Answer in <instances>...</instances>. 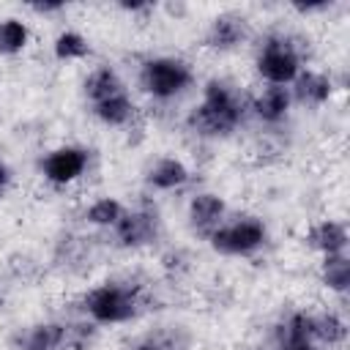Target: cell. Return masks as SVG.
Masks as SVG:
<instances>
[{
    "mask_svg": "<svg viewBox=\"0 0 350 350\" xmlns=\"http://www.w3.org/2000/svg\"><path fill=\"white\" fill-rule=\"evenodd\" d=\"M186 219L194 232L208 238L227 219V202L216 191H197V194H191V200L186 205Z\"/></svg>",
    "mask_w": 350,
    "mask_h": 350,
    "instance_id": "11",
    "label": "cell"
},
{
    "mask_svg": "<svg viewBox=\"0 0 350 350\" xmlns=\"http://www.w3.org/2000/svg\"><path fill=\"white\" fill-rule=\"evenodd\" d=\"M254 68L265 85H284L290 88L293 79L304 71V55L293 36L287 33H268L254 55Z\"/></svg>",
    "mask_w": 350,
    "mask_h": 350,
    "instance_id": "4",
    "label": "cell"
},
{
    "mask_svg": "<svg viewBox=\"0 0 350 350\" xmlns=\"http://www.w3.org/2000/svg\"><path fill=\"white\" fill-rule=\"evenodd\" d=\"M36 14H60V11H66V5L63 3H36V5H30Z\"/></svg>",
    "mask_w": 350,
    "mask_h": 350,
    "instance_id": "25",
    "label": "cell"
},
{
    "mask_svg": "<svg viewBox=\"0 0 350 350\" xmlns=\"http://www.w3.org/2000/svg\"><path fill=\"white\" fill-rule=\"evenodd\" d=\"M320 284L334 295H345L350 290V257H347V252L325 254L320 260Z\"/></svg>",
    "mask_w": 350,
    "mask_h": 350,
    "instance_id": "19",
    "label": "cell"
},
{
    "mask_svg": "<svg viewBox=\"0 0 350 350\" xmlns=\"http://www.w3.org/2000/svg\"><path fill=\"white\" fill-rule=\"evenodd\" d=\"M334 90H336V85H334L331 74L317 71V68H304L290 85L293 104H301V107H309V109L325 107L334 98Z\"/></svg>",
    "mask_w": 350,
    "mask_h": 350,
    "instance_id": "9",
    "label": "cell"
},
{
    "mask_svg": "<svg viewBox=\"0 0 350 350\" xmlns=\"http://www.w3.org/2000/svg\"><path fill=\"white\" fill-rule=\"evenodd\" d=\"M208 246L224 257H252L268 243V227L257 216H235L221 221L208 238Z\"/></svg>",
    "mask_w": 350,
    "mask_h": 350,
    "instance_id": "5",
    "label": "cell"
},
{
    "mask_svg": "<svg viewBox=\"0 0 350 350\" xmlns=\"http://www.w3.org/2000/svg\"><path fill=\"white\" fill-rule=\"evenodd\" d=\"M137 82L145 96L153 101H175L180 98L191 85H194V68L189 60L175 57V55H153L139 63Z\"/></svg>",
    "mask_w": 350,
    "mask_h": 350,
    "instance_id": "3",
    "label": "cell"
},
{
    "mask_svg": "<svg viewBox=\"0 0 350 350\" xmlns=\"http://www.w3.org/2000/svg\"><path fill=\"white\" fill-rule=\"evenodd\" d=\"M98 325H93L88 317L79 320H66V350H90L96 342Z\"/></svg>",
    "mask_w": 350,
    "mask_h": 350,
    "instance_id": "23",
    "label": "cell"
},
{
    "mask_svg": "<svg viewBox=\"0 0 350 350\" xmlns=\"http://www.w3.org/2000/svg\"><path fill=\"white\" fill-rule=\"evenodd\" d=\"M191 180V170L178 156H159L145 170V183L153 191H178Z\"/></svg>",
    "mask_w": 350,
    "mask_h": 350,
    "instance_id": "15",
    "label": "cell"
},
{
    "mask_svg": "<svg viewBox=\"0 0 350 350\" xmlns=\"http://www.w3.org/2000/svg\"><path fill=\"white\" fill-rule=\"evenodd\" d=\"M123 211H126V205L118 200V197H96L88 208H85V213H82V219L90 224V227H98V230H112L115 224H118V219L123 216Z\"/></svg>",
    "mask_w": 350,
    "mask_h": 350,
    "instance_id": "22",
    "label": "cell"
},
{
    "mask_svg": "<svg viewBox=\"0 0 350 350\" xmlns=\"http://www.w3.org/2000/svg\"><path fill=\"white\" fill-rule=\"evenodd\" d=\"M249 101L241 96V90L227 79H208L202 88L200 101L189 109L186 126L191 134L202 139H219L230 137L246 118Z\"/></svg>",
    "mask_w": 350,
    "mask_h": 350,
    "instance_id": "1",
    "label": "cell"
},
{
    "mask_svg": "<svg viewBox=\"0 0 350 350\" xmlns=\"http://www.w3.org/2000/svg\"><path fill=\"white\" fill-rule=\"evenodd\" d=\"M290 109H293V96H290V88L284 85H265L260 93L249 98V112L265 126L284 123Z\"/></svg>",
    "mask_w": 350,
    "mask_h": 350,
    "instance_id": "12",
    "label": "cell"
},
{
    "mask_svg": "<svg viewBox=\"0 0 350 350\" xmlns=\"http://www.w3.org/2000/svg\"><path fill=\"white\" fill-rule=\"evenodd\" d=\"M304 241L320 257H325V254H342V252H347L350 232H347V224L342 219H320V221L309 224Z\"/></svg>",
    "mask_w": 350,
    "mask_h": 350,
    "instance_id": "13",
    "label": "cell"
},
{
    "mask_svg": "<svg viewBox=\"0 0 350 350\" xmlns=\"http://www.w3.org/2000/svg\"><path fill=\"white\" fill-rule=\"evenodd\" d=\"M129 350H167L159 339H153V336H148V339H142V342H137V345H131Z\"/></svg>",
    "mask_w": 350,
    "mask_h": 350,
    "instance_id": "27",
    "label": "cell"
},
{
    "mask_svg": "<svg viewBox=\"0 0 350 350\" xmlns=\"http://www.w3.org/2000/svg\"><path fill=\"white\" fill-rule=\"evenodd\" d=\"M159 230H161V219H159L156 205L142 200L139 205L126 208L109 232L118 249H142L159 238Z\"/></svg>",
    "mask_w": 350,
    "mask_h": 350,
    "instance_id": "6",
    "label": "cell"
},
{
    "mask_svg": "<svg viewBox=\"0 0 350 350\" xmlns=\"http://www.w3.org/2000/svg\"><path fill=\"white\" fill-rule=\"evenodd\" d=\"M161 268H164L170 276H178V273L189 271V257H186L180 249H172V252H167V254L161 257Z\"/></svg>",
    "mask_w": 350,
    "mask_h": 350,
    "instance_id": "24",
    "label": "cell"
},
{
    "mask_svg": "<svg viewBox=\"0 0 350 350\" xmlns=\"http://www.w3.org/2000/svg\"><path fill=\"white\" fill-rule=\"evenodd\" d=\"M271 350H320L312 334V312L293 309L271 331Z\"/></svg>",
    "mask_w": 350,
    "mask_h": 350,
    "instance_id": "8",
    "label": "cell"
},
{
    "mask_svg": "<svg viewBox=\"0 0 350 350\" xmlns=\"http://www.w3.org/2000/svg\"><path fill=\"white\" fill-rule=\"evenodd\" d=\"M246 38H249V22H246V16H241L235 11L216 14L205 30V46H211L216 52H232Z\"/></svg>",
    "mask_w": 350,
    "mask_h": 350,
    "instance_id": "10",
    "label": "cell"
},
{
    "mask_svg": "<svg viewBox=\"0 0 350 350\" xmlns=\"http://www.w3.org/2000/svg\"><path fill=\"white\" fill-rule=\"evenodd\" d=\"M82 93H85V98H88L90 107H93V104H98V101H107V98H112V96L126 93V85H123L120 74H118L112 66H96L93 71H88V77H85V82H82Z\"/></svg>",
    "mask_w": 350,
    "mask_h": 350,
    "instance_id": "16",
    "label": "cell"
},
{
    "mask_svg": "<svg viewBox=\"0 0 350 350\" xmlns=\"http://www.w3.org/2000/svg\"><path fill=\"white\" fill-rule=\"evenodd\" d=\"M148 309V290L134 279H107L79 298V312L93 325H123Z\"/></svg>",
    "mask_w": 350,
    "mask_h": 350,
    "instance_id": "2",
    "label": "cell"
},
{
    "mask_svg": "<svg viewBox=\"0 0 350 350\" xmlns=\"http://www.w3.org/2000/svg\"><path fill=\"white\" fill-rule=\"evenodd\" d=\"M16 350H66V323L63 320H41L22 328L14 336Z\"/></svg>",
    "mask_w": 350,
    "mask_h": 350,
    "instance_id": "14",
    "label": "cell"
},
{
    "mask_svg": "<svg viewBox=\"0 0 350 350\" xmlns=\"http://www.w3.org/2000/svg\"><path fill=\"white\" fill-rule=\"evenodd\" d=\"M312 334L320 347H342L347 342V320L336 309L312 312Z\"/></svg>",
    "mask_w": 350,
    "mask_h": 350,
    "instance_id": "17",
    "label": "cell"
},
{
    "mask_svg": "<svg viewBox=\"0 0 350 350\" xmlns=\"http://www.w3.org/2000/svg\"><path fill=\"white\" fill-rule=\"evenodd\" d=\"M30 44V25L19 16L0 19V57H16Z\"/></svg>",
    "mask_w": 350,
    "mask_h": 350,
    "instance_id": "20",
    "label": "cell"
},
{
    "mask_svg": "<svg viewBox=\"0 0 350 350\" xmlns=\"http://www.w3.org/2000/svg\"><path fill=\"white\" fill-rule=\"evenodd\" d=\"M11 180H14V172H11L8 161H5V159H0V191H3V189H8V186H11Z\"/></svg>",
    "mask_w": 350,
    "mask_h": 350,
    "instance_id": "26",
    "label": "cell"
},
{
    "mask_svg": "<svg viewBox=\"0 0 350 350\" xmlns=\"http://www.w3.org/2000/svg\"><path fill=\"white\" fill-rule=\"evenodd\" d=\"M41 178L49 186H71L77 180H82L90 170V150L85 145H57L52 150L44 153L41 164Z\"/></svg>",
    "mask_w": 350,
    "mask_h": 350,
    "instance_id": "7",
    "label": "cell"
},
{
    "mask_svg": "<svg viewBox=\"0 0 350 350\" xmlns=\"http://www.w3.org/2000/svg\"><path fill=\"white\" fill-rule=\"evenodd\" d=\"M93 115L98 123H104L109 129H129L137 120V104L131 101V96L126 90L120 96H112L107 101L93 104Z\"/></svg>",
    "mask_w": 350,
    "mask_h": 350,
    "instance_id": "18",
    "label": "cell"
},
{
    "mask_svg": "<svg viewBox=\"0 0 350 350\" xmlns=\"http://www.w3.org/2000/svg\"><path fill=\"white\" fill-rule=\"evenodd\" d=\"M52 55H55V60H60V63H79V60L90 57V41H88L79 30L66 27V30H60V33L55 36V41H52Z\"/></svg>",
    "mask_w": 350,
    "mask_h": 350,
    "instance_id": "21",
    "label": "cell"
}]
</instances>
